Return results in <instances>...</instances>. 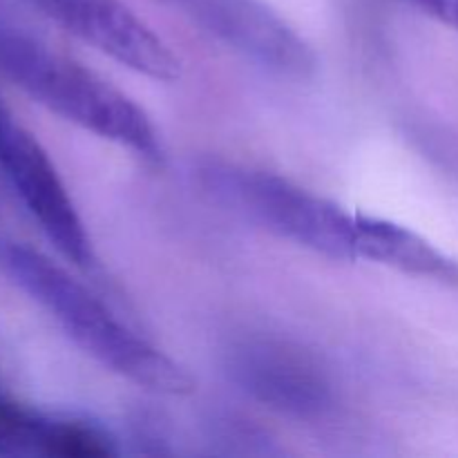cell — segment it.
I'll return each instance as SVG.
<instances>
[{
  "label": "cell",
  "instance_id": "obj_4",
  "mask_svg": "<svg viewBox=\"0 0 458 458\" xmlns=\"http://www.w3.org/2000/svg\"><path fill=\"white\" fill-rule=\"evenodd\" d=\"M226 374L259 405L298 420L329 419L338 405L329 369L309 349L271 334H249L224 352Z\"/></svg>",
  "mask_w": 458,
  "mask_h": 458
},
{
  "label": "cell",
  "instance_id": "obj_6",
  "mask_svg": "<svg viewBox=\"0 0 458 458\" xmlns=\"http://www.w3.org/2000/svg\"><path fill=\"white\" fill-rule=\"evenodd\" d=\"M199 30L262 70L309 79L318 58L311 45L264 0H165Z\"/></svg>",
  "mask_w": 458,
  "mask_h": 458
},
{
  "label": "cell",
  "instance_id": "obj_5",
  "mask_svg": "<svg viewBox=\"0 0 458 458\" xmlns=\"http://www.w3.org/2000/svg\"><path fill=\"white\" fill-rule=\"evenodd\" d=\"M0 174L54 249L81 271H97L89 233L56 165L30 130L0 106Z\"/></svg>",
  "mask_w": 458,
  "mask_h": 458
},
{
  "label": "cell",
  "instance_id": "obj_7",
  "mask_svg": "<svg viewBox=\"0 0 458 458\" xmlns=\"http://www.w3.org/2000/svg\"><path fill=\"white\" fill-rule=\"evenodd\" d=\"M103 56L155 81H174L182 61L123 0H27Z\"/></svg>",
  "mask_w": 458,
  "mask_h": 458
},
{
  "label": "cell",
  "instance_id": "obj_2",
  "mask_svg": "<svg viewBox=\"0 0 458 458\" xmlns=\"http://www.w3.org/2000/svg\"><path fill=\"white\" fill-rule=\"evenodd\" d=\"M0 74L67 123L125 148L150 164L164 157L155 123L128 94L74 58L3 21Z\"/></svg>",
  "mask_w": 458,
  "mask_h": 458
},
{
  "label": "cell",
  "instance_id": "obj_3",
  "mask_svg": "<svg viewBox=\"0 0 458 458\" xmlns=\"http://www.w3.org/2000/svg\"><path fill=\"white\" fill-rule=\"evenodd\" d=\"M199 177L224 206L291 244L335 262L374 259L383 217L352 213L282 174L235 161H206Z\"/></svg>",
  "mask_w": 458,
  "mask_h": 458
},
{
  "label": "cell",
  "instance_id": "obj_1",
  "mask_svg": "<svg viewBox=\"0 0 458 458\" xmlns=\"http://www.w3.org/2000/svg\"><path fill=\"white\" fill-rule=\"evenodd\" d=\"M0 271L98 365L157 394L182 396L192 392V378L186 369L128 325L101 295L65 267L3 231Z\"/></svg>",
  "mask_w": 458,
  "mask_h": 458
},
{
  "label": "cell",
  "instance_id": "obj_10",
  "mask_svg": "<svg viewBox=\"0 0 458 458\" xmlns=\"http://www.w3.org/2000/svg\"><path fill=\"white\" fill-rule=\"evenodd\" d=\"M425 146H428L429 152H437V155L443 157V159L458 161V152H452V148H445V150H443L441 146H434V143H425Z\"/></svg>",
  "mask_w": 458,
  "mask_h": 458
},
{
  "label": "cell",
  "instance_id": "obj_9",
  "mask_svg": "<svg viewBox=\"0 0 458 458\" xmlns=\"http://www.w3.org/2000/svg\"><path fill=\"white\" fill-rule=\"evenodd\" d=\"M405 3L458 31V0H405Z\"/></svg>",
  "mask_w": 458,
  "mask_h": 458
},
{
  "label": "cell",
  "instance_id": "obj_8",
  "mask_svg": "<svg viewBox=\"0 0 458 458\" xmlns=\"http://www.w3.org/2000/svg\"><path fill=\"white\" fill-rule=\"evenodd\" d=\"M116 452V441L98 425L31 410L0 387V456L107 458Z\"/></svg>",
  "mask_w": 458,
  "mask_h": 458
}]
</instances>
